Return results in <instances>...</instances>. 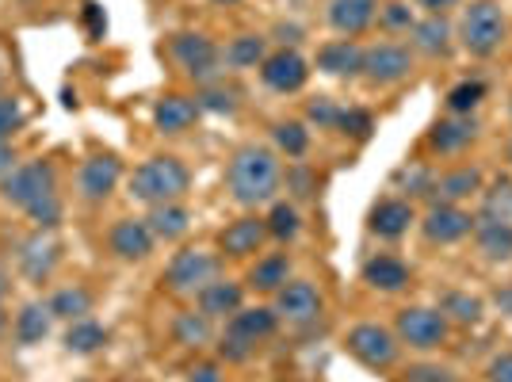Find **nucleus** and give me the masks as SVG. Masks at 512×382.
<instances>
[{
	"label": "nucleus",
	"instance_id": "1",
	"mask_svg": "<svg viewBox=\"0 0 512 382\" xmlns=\"http://www.w3.org/2000/svg\"><path fill=\"white\" fill-rule=\"evenodd\" d=\"M226 188L241 207H260L268 199H276L279 191V161L272 149L245 146L234 153L230 169H226Z\"/></svg>",
	"mask_w": 512,
	"mask_h": 382
},
{
	"label": "nucleus",
	"instance_id": "2",
	"mask_svg": "<svg viewBox=\"0 0 512 382\" xmlns=\"http://www.w3.org/2000/svg\"><path fill=\"white\" fill-rule=\"evenodd\" d=\"M188 184H192L188 165L180 157L165 153V157H150V161H142L134 169V176H130V195L157 207V203H176L188 191Z\"/></svg>",
	"mask_w": 512,
	"mask_h": 382
},
{
	"label": "nucleus",
	"instance_id": "3",
	"mask_svg": "<svg viewBox=\"0 0 512 382\" xmlns=\"http://www.w3.org/2000/svg\"><path fill=\"white\" fill-rule=\"evenodd\" d=\"M54 191H58V176H54V165H50V161H27V165H16V169L0 180L4 203L20 207V211H27L31 203H39V199L54 195Z\"/></svg>",
	"mask_w": 512,
	"mask_h": 382
},
{
	"label": "nucleus",
	"instance_id": "4",
	"mask_svg": "<svg viewBox=\"0 0 512 382\" xmlns=\"http://www.w3.org/2000/svg\"><path fill=\"white\" fill-rule=\"evenodd\" d=\"M459 35H463V46H467L470 54H478V58L493 54L497 46L505 43V20H501V8H497L493 0H478V4H470L467 16H463V27H459Z\"/></svg>",
	"mask_w": 512,
	"mask_h": 382
},
{
	"label": "nucleus",
	"instance_id": "5",
	"mask_svg": "<svg viewBox=\"0 0 512 382\" xmlns=\"http://www.w3.org/2000/svg\"><path fill=\"white\" fill-rule=\"evenodd\" d=\"M218 272V260L203 249H180L165 268V287L172 295H199Z\"/></svg>",
	"mask_w": 512,
	"mask_h": 382
},
{
	"label": "nucleus",
	"instance_id": "6",
	"mask_svg": "<svg viewBox=\"0 0 512 382\" xmlns=\"http://www.w3.org/2000/svg\"><path fill=\"white\" fill-rule=\"evenodd\" d=\"M348 352L363 363V367H371V371H383L390 363L398 360V337L386 329V325H375V321H363L356 329H348Z\"/></svg>",
	"mask_w": 512,
	"mask_h": 382
},
{
	"label": "nucleus",
	"instance_id": "7",
	"mask_svg": "<svg viewBox=\"0 0 512 382\" xmlns=\"http://www.w3.org/2000/svg\"><path fill=\"white\" fill-rule=\"evenodd\" d=\"M169 54L176 58V65H180L188 77H195V81H214V77H218L222 54H218V46H214L207 35H199V31L172 35Z\"/></svg>",
	"mask_w": 512,
	"mask_h": 382
},
{
	"label": "nucleus",
	"instance_id": "8",
	"mask_svg": "<svg viewBox=\"0 0 512 382\" xmlns=\"http://www.w3.org/2000/svg\"><path fill=\"white\" fill-rule=\"evenodd\" d=\"M448 337V318L440 310H425V306H406L398 314V340L409 348H440Z\"/></svg>",
	"mask_w": 512,
	"mask_h": 382
},
{
	"label": "nucleus",
	"instance_id": "9",
	"mask_svg": "<svg viewBox=\"0 0 512 382\" xmlns=\"http://www.w3.org/2000/svg\"><path fill=\"white\" fill-rule=\"evenodd\" d=\"M321 291L306 279H287L276 291V318L291 321V325H310L321 318Z\"/></svg>",
	"mask_w": 512,
	"mask_h": 382
},
{
	"label": "nucleus",
	"instance_id": "10",
	"mask_svg": "<svg viewBox=\"0 0 512 382\" xmlns=\"http://www.w3.org/2000/svg\"><path fill=\"white\" fill-rule=\"evenodd\" d=\"M119 180H123V165L111 153H92L85 165L77 169V191L88 203H104L107 195L119 188Z\"/></svg>",
	"mask_w": 512,
	"mask_h": 382
},
{
	"label": "nucleus",
	"instance_id": "11",
	"mask_svg": "<svg viewBox=\"0 0 512 382\" xmlns=\"http://www.w3.org/2000/svg\"><path fill=\"white\" fill-rule=\"evenodd\" d=\"M260 81L272 88V92H299L306 81H310V65L302 58L299 50H276V54H268L264 62H260Z\"/></svg>",
	"mask_w": 512,
	"mask_h": 382
},
{
	"label": "nucleus",
	"instance_id": "12",
	"mask_svg": "<svg viewBox=\"0 0 512 382\" xmlns=\"http://www.w3.org/2000/svg\"><path fill=\"white\" fill-rule=\"evenodd\" d=\"M409 69H413V54H409L406 46L379 43V46H371V50H363L360 73L367 81H375V85H394V81L409 77Z\"/></svg>",
	"mask_w": 512,
	"mask_h": 382
},
{
	"label": "nucleus",
	"instance_id": "13",
	"mask_svg": "<svg viewBox=\"0 0 512 382\" xmlns=\"http://www.w3.org/2000/svg\"><path fill=\"white\" fill-rule=\"evenodd\" d=\"M421 230L432 245H451V241H463L474 230V218L467 211H459L455 203H432Z\"/></svg>",
	"mask_w": 512,
	"mask_h": 382
},
{
	"label": "nucleus",
	"instance_id": "14",
	"mask_svg": "<svg viewBox=\"0 0 512 382\" xmlns=\"http://www.w3.org/2000/svg\"><path fill=\"white\" fill-rule=\"evenodd\" d=\"M58 256H62V245H58L50 234H43V230H39V234H31L20 245L16 264H20V272L31 279V283H43V279H50V272H54Z\"/></svg>",
	"mask_w": 512,
	"mask_h": 382
},
{
	"label": "nucleus",
	"instance_id": "15",
	"mask_svg": "<svg viewBox=\"0 0 512 382\" xmlns=\"http://www.w3.org/2000/svg\"><path fill=\"white\" fill-rule=\"evenodd\" d=\"M107 241H111V253L119 256V260H146L153 253V241L157 237L150 234L146 218H119L111 226Z\"/></svg>",
	"mask_w": 512,
	"mask_h": 382
},
{
	"label": "nucleus",
	"instance_id": "16",
	"mask_svg": "<svg viewBox=\"0 0 512 382\" xmlns=\"http://www.w3.org/2000/svg\"><path fill=\"white\" fill-rule=\"evenodd\" d=\"M264 237H268V222L249 214V218L230 222V226L218 234V245H222V253L226 256H253V253H260Z\"/></svg>",
	"mask_w": 512,
	"mask_h": 382
},
{
	"label": "nucleus",
	"instance_id": "17",
	"mask_svg": "<svg viewBox=\"0 0 512 382\" xmlns=\"http://www.w3.org/2000/svg\"><path fill=\"white\" fill-rule=\"evenodd\" d=\"M379 16V0H333L329 4V23H333V31H341V35H363L371 23Z\"/></svg>",
	"mask_w": 512,
	"mask_h": 382
},
{
	"label": "nucleus",
	"instance_id": "18",
	"mask_svg": "<svg viewBox=\"0 0 512 382\" xmlns=\"http://www.w3.org/2000/svg\"><path fill=\"white\" fill-rule=\"evenodd\" d=\"M417 222V214L409 207L406 199H383V203H375V211L367 218V226H371V234L386 237V241H394V237H402Z\"/></svg>",
	"mask_w": 512,
	"mask_h": 382
},
{
	"label": "nucleus",
	"instance_id": "19",
	"mask_svg": "<svg viewBox=\"0 0 512 382\" xmlns=\"http://www.w3.org/2000/svg\"><path fill=\"white\" fill-rule=\"evenodd\" d=\"M276 310H268V306H241L234 318H230V325H226V333H234V337L249 340V344H260V340H268L272 333H276Z\"/></svg>",
	"mask_w": 512,
	"mask_h": 382
},
{
	"label": "nucleus",
	"instance_id": "20",
	"mask_svg": "<svg viewBox=\"0 0 512 382\" xmlns=\"http://www.w3.org/2000/svg\"><path fill=\"white\" fill-rule=\"evenodd\" d=\"M195 119H199V104L188 100V96H176L172 92V96H161L153 104V123H157V130H165V134H184Z\"/></svg>",
	"mask_w": 512,
	"mask_h": 382
},
{
	"label": "nucleus",
	"instance_id": "21",
	"mask_svg": "<svg viewBox=\"0 0 512 382\" xmlns=\"http://www.w3.org/2000/svg\"><path fill=\"white\" fill-rule=\"evenodd\" d=\"M241 310V287L234 279H211L203 291H199V314L207 318H234Z\"/></svg>",
	"mask_w": 512,
	"mask_h": 382
},
{
	"label": "nucleus",
	"instance_id": "22",
	"mask_svg": "<svg viewBox=\"0 0 512 382\" xmlns=\"http://www.w3.org/2000/svg\"><path fill=\"white\" fill-rule=\"evenodd\" d=\"M318 69L329 77H356L363 69V50L352 39H337L318 50Z\"/></svg>",
	"mask_w": 512,
	"mask_h": 382
},
{
	"label": "nucleus",
	"instance_id": "23",
	"mask_svg": "<svg viewBox=\"0 0 512 382\" xmlns=\"http://www.w3.org/2000/svg\"><path fill=\"white\" fill-rule=\"evenodd\" d=\"M363 283L375 291H402L409 283V268L398 256H371L363 264Z\"/></svg>",
	"mask_w": 512,
	"mask_h": 382
},
{
	"label": "nucleus",
	"instance_id": "24",
	"mask_svg": "<svg viewBox=\"0 0 512 382\" xmlns=\"http://www.w3.org/2000/svg\"><path fill=\"white\" fill-rule=\"evenodd\" d=\"M146 226H150L153 237H161V241H176V237L188 234L192 214L184 211L180 203H157V207H150V214H146Z\"/></svg>",
	"mask_w": 512,
	"mask_h": 382
},
{
	"label": "nucleus",
	"instance_id": "25",
	"mask_svg": "<svg viewBox=\"0 0 512 382\" xmlns=\"http://www.w3.org/2000/svg\"><path fill=\"white\" fill-rule=\"evenodd\" d=\"M474 119H444V123H436L432 134H428V146L436 149V153H459V149H467L474 142Z\"/></svg>",
	"mask_w": 512,
	"mask_h": 382
},
{
	"label": "nucleus",
	"instance_id": "26",
	"mask_svg": "<svg viewBox=\"0 0 512 382\" xmlns=\"http://www.w3.org/2000/svg\"><path fill=\"white\" fill-rule=\"evenodd\" d=\"M62 344H65V352H73V356H92V352H100L107 344V329L92 318H77V321H69Z\"/></svg>",
	"mask_w": 512,
	"mask_h": 382
},
{
	"label": "nucleus",
	"instance_id": "27",
	"mask_svg": "<svg viewBox=\"0 0 512 382\" xmlns=\"http://www.w3.org/2000/svg\"><path fill=\"white\" fill-rule=\"evenodd\" d=\"M478 188H482V172L455 169L432 184V203H459V199H467L470 191H478Z\"/></svg>",
	"mask_w": 512,
	"mask_h": 382
},
{
	"label": "nucleus",
	"instance_id": "28",
	"mask_svg": "<svg viewBox=\"0 0 512 382\" xmlns=\"http://www.w3.org/2000/svg\"><path fill=\"white\" fill-rule=\"evenodd\" d=\"M287 279H291V260L283 253H272L264 256V260H256V268L249 272V287L264 291V295H276Z\"/></svg>",
	"mask_w": 512,
	"mask_h": 382
},
{
	"label": "nucleus",
	"instance_id": "29",
	"mask_svg": "<svg viewBox=\"0 0 512 382\" xmlns=\"http://www.w3.org/2000/svg\"><path fill=\"white\" fill-rule=\"evenodd\" d=\"M50 321H54V314H50V306H46V302H27L20 314H16L12 333H16L20 344H39V340L50 333Z\"/></svg>",
	"mask_w": 512,
	"mask_h": 382
},
{
	"label": "nucleus",
	"instance_id": "30",
	"mask_svg": "<svg viewBox=\"0 0 512 382\" xmlns=\"http://www.w3.org/2000/svg\"><path fill=\"white\" fill-rule=\"evenodd\" d=\"M46 306H50L54 318L62 321L88 318L92 314V291L88 287H62V291H54V295L46 298Z\"/></svg>",
	"mask_w": 512,
	"mask_h": 382
},
{
	"label": "nucleus",
	"instance_id": "31",
	"mask_svg": "<svg viewBox=\"0 0 512 382\" xmlns=\"http://www.w3.org/2000/svg\"><path fill=\"white\" fill-rule=\"evenodd\" d=\"M474 234H478V249L490 256V260H512V226L478 222L474 218Z\"/></svg>",
	"mask_w": 512,
	"mask_h": 382
},
{
	"label": "nucleus",
	"instance_id": "32",
	"mask_svg": "<svg viewBox=\"0 0 512 382\" xmlns=\"http://www.w3.org/2000/svg\"><path fill=\"white\" fill-rule=\"evenodd\" d=\"M478 222H501V226H512V184L509 180H497V184L482 195Z\"/></svg>",
	"mask_w": 512,
	"mask_h": 382
},
{
	"label": "nucleus",
	"instance_id": "33",
	"mask_svg": "<svg viewBox=\"0 0 512 382\" xmlns=\"http://www.w3.org/2000/svg\"><path fill=\"white\" fill-rule=\"evenodd\" d=\"M451 27L444 23V16H428V20L413 23V46L425 54H448Z\"/></svg>",
	"mask_w": 512,
	"mask_h": 382
},
{
	"label": "nucleus",
	"instance_id": "34",
	"mask_svg": "<svg viewBox=\"0 0 512 382\" xmlns=\"http://www.w3.org/2000/svg\"><path fill=\"white\" fill-rule=\"evenodd\" d=\"M172 337H176V344H184V348H199V344L211 340V318H207V314H195V310L176 314V321H172Z\"/></svg>",
	"mask_w": 512,
	"mask_h": 382
},
{
	"label": "nucleus",
	"instance_id": "35",
	"mask_svg": "<svg viewBox=\"0 0 512 382\" xmlns=\"http://www.w3.org/2000/svg\"><path fill=\"white\" fill-rule=\"evenodd\" d=\"M264 50H268V46H264L260 35H237L234 43L226 46V65H234V69H253V65H260L268 58Z\"/></svg>",
	"mask_w": 512,
	"mask_h": 382
},
{
	"label": "nucleus",
	"instance_id": "36",
	"mask_svg": "<svg viewBox=\"0 0 512 382\" xmlns=\"http://www.w3.org/2000/svg\"><path fill=\"white\" fill-rule=\"evenodd\" d=\"M264 222H268V237H276V241H291L302 230V218L295 203H272V211H268Z\"/></svg>",
	"mask_w": 512,
	"mask_h": 382
},
{
	"label": "nucleus",
	"instance_id": "37",
	"mask_svg": "<svg viewBox=\"0 0 512 382\" xmlns=\"http://www.w3.org/2000/svg\"><path fill=\"white\" fill-rule=\"evenodd\" d=\"M272 138H276V146L287 153V157H302L306 149H310V130L302 127V123H276V130H272Z\"/></svg>",
	"mask_w": 512,
	"mask_h": 382
},
{
	"label": "nucleus",
	"instance_id": "38",
	"mask_svg": "<svg viewBox=\"0 0 512 382\" xmlns=\"http://www.w3.org/2000/svg\"><path fill=\"white\" fill-rule=\"evenodd\" d=\"M199 111H214V115H234L237 111V88L226 85H207L199 96H195Z\"/></svg>",
	"mask_w": 512,
	"mask_h": 382
},
{
	"label": "nucleus",
	"instance_id": "39",
	"mask_svg": "<svg viewBox=\"0 0 512 382\" xmlns=\"http://www.w3.org/2000/svg\"><path fill=\"white\" fill-rule=\"evenodd\" d=\"M482 96H486V85H482V81H463V85H455L448 92V107L455 115H470L474 107L482 104Z\"/></svg>",
	"mask_w": 512,
	"mask_h": 382
},
{
	"label": "nucleus",
	"instance_id": "40",
	"mask_svg": "<svg viewBox=\"0 0 512 382\" xmlns=\"http://www.w3.org/2000/svg\"><path fill=\"white\" fill-rule=\"evenodd\" d=\"M23 214H27L39 230H54V226H58V218H62V199H58V191H54V195H46V199H39V203H31Z\"/></svg>",
	"mask_w": 512,
	"mask_h": 382
},
{
	"label": "nucleus",
	"instance_id": "41",
	"mask_svg": "<svg viewBox=\"0 0 512 382\" xmlns=\"http://www.w3.org/2000/svg\"><path fill=\"white\" fill-rule=\"evenodd\" d=\"M444 314H451L455 321H463V325H474V321L482 318V302L478 298H470V295H448L444 298Z\"/></svg>",
	"mask_w": 512,
	"mask_h": 382
},
{
	"label": "nucleus",
	"instance_id": "42",
	"mask_svg": "<svg viewBox=\"0 0 512 382\" xmlns=\"http://www.w3.org/2000/svg\"><path fill=\"white\" fill-rule=\"evenodd\" d=\"M27 123V115H23L20 100H12V96H0V142H8L16 130Z\"/></svg>",
	"mask_w": 512,
	"mask_h": 382
},
{
	"label": "nucleus",
	"instance_id": "43",
	"mask_svg": "<svg viewBox=\"0 0 512 382\" xmlns=\"http://www.w3.org/2000/svg\"><path fill=\"white\" fill-rule=\"evenodd\" d=\"M306 119H310V123H318L321 130H337L341 107L333 104L329 96H318V100H310V107H306Z\"/></svg>",
	"mask_w": 512,
	"mask_h": 382
},
{
	"label": "nucleus",
	"instance_id": "44",
	"mask_svg": "<svg viewBox=\"0 0 512 382\" xmlns=\"http://www.w3.org/2000/svg\"><path fill=\"white\" fill-rule=\"evenodd\" d=\"M337 130H344V134H352V138H367V134L375 130V123H371V115H367V111H360V107H348V111L341 107V119H337Z\"/></svg>",
	"mask_w": 512,
	"mask_h": 382
},
{
	"label": "nucleus",
	"instance_id": "45",
	"mask_svg": "<svg viewBox=\"0 0 512 382\" xmlns=\"http://www.w3.org/2000/svg\"><path fill=\"white\" fill-rule=\"evenodd\" d=\"M218 356H222V360H230V363H245L249 356H253V344L234 337V333H222V340H218Z\"/></svg>",
	"mask_w": 512,
	"mask_h": 382
},
{
	"label": "nucleus",
	"instance_id": "46",
	"mask_svg": "<svg viewBox=\"0 0 512 382\" xmlns=\"http://www.w3.org/2000/svg\"><path fill=\"white\" fill-rule=\"evenodd\" d=\"M406 382H455V375L440 363H417L406 371Z\"/></svg>",
	"mask_w": 512,
	"mask_h": 382
},
{
	"label": "nucleus",
	"instance_id": "47",
	"mask_svg": "<svg viewBox=\"0 0 512 382\" xmlns=\"http://www.w3.org/2000/svg\"><path fill=\"white\" fill-rule=\"evenodd\" d=\"M85 27H88V39H104V31H107V16H104V8L96 4V0H88L85 4Z\"/></svg>",
	"mask_w": 512,
	"mask_h": 382
},
{
	"label": "nucleus",
	"instance_id": "48",
	"mask_svg": "<svg viewBox=\"0 0 512 382\" xmlns=\"http://www.w3.org/2000/svg\"><path fill=\"white\" fill-rule=\"evenodd\" d=\"M383 23H386V27H413V16H409L406 4H386Z\"/></svg>",
	"mask_w": 512,
	"mask_h": 382
},
{
	"label": "nucleus",
	"instance_id": "49",
	"mask_svg": "<svg viewBox=\"0 0 512 382\" xmlns=\"http://www.w3.org/2000/svg\"><path fill=\"white\" fill-rule=\"evenodd\" d=\"M490 382H512V352L490 363Z\"/></svg>",
	"mask_w": 512,
	"mask_h": 382
},
{
	"label": "nucleus",
	"instance_id": "50",
	"mask_svg": "<svg viewBox=\"0 0 512 382\" xmlns=\"http://www.w3.org/2000/svg\"><path fill=\"white\" fill-rule=\"evenodd\" d=\"M287 184L295 188V195H310V172H306V169H295L291 176H287Z\"/></svg>",
	"mask_w": 512,
	"mask_h": 382
},
{
	"label": "nucleus",
	"instance_id": "51",
	"mask_svg": "<svg viewBox=\"0 0 512 382\" xmlns=\"http://www.w3.org/2000/svg\"><path fill=\"white\" fill-rule=\"evenodd\" d=\"M12 169H16V149L8 146V142H0V180H4Z\"/></svg>",
	"mask_w": 512,
	"mask_h": 382
},
{
	"label": "nucleus",
	"instance_id": "52",
	"mask_svg": "<svg viewBox=\"0 0 512 382\" xmlns=\"http://www.w3.org/2000/svg\"><path fill=\"white\" fill-rule=\"evenodd\" d=\"M192 382H222V375H218L214 363H199V367L192 371Z\"/></svg>",
	"mask_w": 512,
	"mask_h": 382
},
{
	"label": "nucleus",
	"instance_id": "53",
	"mask_svg": "<svg viewBox=\"0 0 512 382\" xmlns=\"http://www.w3.org/2000/svg\"><path fill=\"white\" fill-rule=\"evenodd\" d=\"M417 4H421V8H428L432 16H440L444 8H451V4H459V0H417Z\"/></svg>",
	"mask_w": 512,
	"mask_h": 382
},
{
	"label": "nucleus",
	"instance_id": "54",
	"mask_svg": "<svg viewBox=\"0 0 512 382\" xmlns=\"http://www.w3.org/2000/svg\"><path fill=\"white\" fill-rule=\"evenodd\" d=\"M497 306H501L505 314H512V287H505V291H497Z\"/></svg>",
	"mask_w": 512,
	"mask_h": 382
},
{
	"label": "nucleus",
	"instance_id": "55",
	"mask_svg": "<svg viewBox=\"0 0 512 382\" xmlns=\"http://www.w3.org/2000/svg\"><path fill=\"white\" fill-rule=\"evenodd\" d=\"M4 295H8V276L0 272V302H4Z\"/></svg>",
	"mask_w": 512,
	"mask_h": 382
},
{
	"label": "nucleus",
	"instance_id": "56",
	"mask_svg": "<svg viewBox=\"0 0 512 382\" xmlns=\"http://www.w3.org/2000/svg\"><path fill=\"white\" fill-rule=\"evenodd\" d=\"M4 329H8V318H4V310H0V333H4Z\"/></svg>",
	"mask_w": 512,
	"mask_h": 382
},
{
	"label": "nucleus",
	"instance_id": "57",
	"mask_svg": "<svg viewBox=\"0 0 512 382\" xmlns=\"http://www.w3.org/2000/svg\"><path fill=\"white\" fill-rule=\"evenodd\" d=\"M214 4H237V0H214Z\"/></svg>",
	"mask_w": 512,
	"mask_h": 382
},
{
	"label": "nucleus",
	"instance_id": "58",
	"mask_svg": "<svg viewBox=\"0 0 512 382\" xmlns=\"http://www.w3.org/2000/svg\"><path fill=\"white\" fill-rule=\"evenodd\" d=\"M509 157H512V146H509Z\"/></svg>",
	"mask_w": 512,
	"mask_h": 382
}]
</instances>
